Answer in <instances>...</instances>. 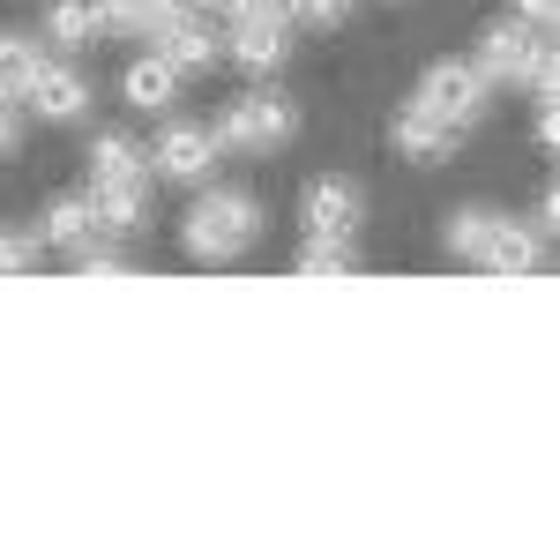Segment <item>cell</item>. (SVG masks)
Instances as JSON below:
<instances>
[{"instance_id":"obj_1","label":"cell","mask_w":560,"mask_h":560,"mask_svg":"<svg viewBox=\"0 0 560 560\" xmlns=\"http://www.w3.org/2000/svg\"><path fill=\"white\" fill-rule=\"evenodd\" d=\"M261 240V202L247 187H195V202L179 217V255L202 261V269H224V261H247Z\"/></svg>"},{"instance_id":"obj_2","label":"cell","mask_w":560,"mask_h":560,"mask_svg":"<svg viewBox=\"0 0 560 560\" xmlns=\"http://www.w3.org/2000/svg\"><path fill=\"white\" fill-rule=\"evenodd\" d=\"M210 128H217V150H224V158H277V150L300 135V113H292V97H277V90H240Z\"/></svg>"},{"instance_id":"obj_3","label":"cell","mask_w":560,"mask_h":560,"mask_svg":"<svg viewBox=\"0 0 560 560\" xmlns=\"http://www.w3.org/2000/svg\"><path fill=\"white\" fill-rule=\"evenodd\" d=\"M493 97H501V90L486 83V75H478L471 60H433L427 75H419V90H411V105H427V113H441L448 128H464V135H471L478 120L493 113Z\"/></svg>"},{"instance_id":"obj_4","label":"cell","mask_w":560,"mask_h":560,"mask_svg":"<svg viewBox=\"0 0 560 560\" xmlns=\"http://www.w3.org/2000/svg\"><path fill=\"white\" fill-rule=\"evenodd\" d=\"M217 165H224V150H217L210 120H165L150 142V179H165V187H210Z\"/></svg>"},{"instance_id":"obj_5","label":"cell","mask_w":560,"mask_h":560,"mask_svg":"<svg viewBox=\"0 0 560 560\" xmlns=\"http://www.w3.org/2000/svg\"><path fill=\"white\" fill-rule=\"evenodd\" d=\"M546 45H553V31H538V23H523V15H501V23H486V38H478L471 68H478L493 90H523Z\"/></svg>"},{"instance_id":"obj_6","label":"cell","mask_w":560,"mask_h":560,"mask_svg":"<svg viewBox=\"0 0 560 560\" xmlns=\"http://www.w3.org/2000/svg\"><path fill=\"white\" fill-rule=\"evenodd\" d=\"M90 105H97L90 75L75 68V60H60V52H52V60L38 68V83H31V97H23V113H38L45 128H83Z\"/></svg>"},{"instance_id":"obj_7","label":"cell","mask_w":560,"mask_h":560,"mask_svg":"<svg viewBox=\"0 0 560 560\" xmlns=\"http://www.w3.org/2000/svg\"><path fill=\"white\" fill-rule=\"evenodd\" d=\"M359 217H366V195H359V179H345V173L306 179L300 224L314 232V240H351V232H359Z\"/></svg>"},{"instance_id":"obj_8","label":"cell","mask_w":560,"mask_h":560,"mask_svg":"<svg viewBox=\"0 0 560 560\" xmlns=\"http://www.w3.org/2000/svg\"><path fill=\"white\" fill-rule=\"evenodd\" d=\"M224 60L240 68V75H284V60H292V23H261V15H232V31H224Z\"/></svg>"},{"instance_id":"obj_9","label":"cell","mask_w":560,"mask_h":560,"mask_svg":"<svg viewBox=\"0 0 560 560\" xmlns=\"http://www.w3.org/2000/svg\"><path fill=\"white\" fill-rule=\"evenodd\" d=\"M388 150L411 158V165H448V158L464 150V128H448L441 113H427V105H404V113L388 120Z\"/></svg>"},{"instance_id":"obj_10","label":"cell","mask_w":560,"mask_h":560,"mask_svg":"<svg viewBox=\"0 0 560 560\" xmlns=\"http://www.w3.org/2000/svg\"><path fill=\"white\" fill-rule=\"evenodd\" d=\"M187 15H195L187 0H97L105 38H135V45H158L173 23H187Z\"/></svg>"},{"instance_id":"obj_11","label":"cell","mask_w":560,"mask_h":560,"mask_svg":"<svg viewBox=\"0 0 560 560\" xmlns=\"http://www.w3.org/2000/svg\"><path fill=\"white\" fill-rule=\"evenodd\" d=\"M150 187H158V179H97V187H90L97 232H105V240H135V232L150 224Z\"/></svg>"},{"instance_id":"obj_12","label":"cell","mask_w":560,"mask_h":560,"mask_svg":"<svg viewBox=\"0 0 560 560\" xmlns=\"http://www.w3.org/2000/svg\"><path fill=\"white\" fill-rule=\"evenodd\" d=\"M45 52L60 60H83L90 45H105V23H97V0H45V23H38Z\"/></svg>"},{"instance_id":"obj_13","label":"cell","mask_w":560,"mask_h":560,"mask_svg":"<svg viewBox=\"0 0 560 560\" xmlns=\"http://www.w3.org/2000/svg\"><path fill=\"white\" fill-rule=\"evenodd\" d=\"M179 83H187V75H179L165 52H135L128 75H120V97H128L135 113H173V105H179Z\"/></svg>"},{"instance_id":"obj_14","label":"cell","mask_w":560,"mask_h":560,"mask_svg":"<svg viewBox=\"0 0 560 560\" xmlns=\"http://www.w3.org/2000/svg\"><path fill=\"white\" fill-rule=\"evenodd\" d=\"M150 52H165L179 75H210L217 60H224V31H217L210 15H187V23H173L165 38L150 45Z\"/></svg>"},{"instance_id":"obj_15","label":"cell","mask_w":560,"mask_h":560,"mask_svg":"<svg viewBox=\"0 0 560 560\" xmlns=\"http://www.w3.org/2000/svg\"><path fill=\"white\" fill-rule=\"evenodd\" d=\"M538 261H546V240H538L530 224H516V217H501L493 240L478 247V269H486V277H530Z\"/></svg>"},{"instance_id":"obj_16","label":"cell","mask_w":560,"mask_h":560,"mask_svg":"<svg viewBox=\"0 0 560 560\" xmlns=\"http://www.w3.org/2000/svg\"><path fill=\"white\" fill-rule=\"evenodd\" d=\"M83 165H90V187L97 179H150V142H135L120 128H97L83 142Z\"/></svg>"},{"instance_id":"obj_17","label":"cell","mask_w":560,"mask_h":560,"mask_svg":"<svg viewBox=\"0 0 560 560\" xmlns=\"http://www.w3.org/2000/svg\"><path fill=\"white\" fill-rule=\"evenodd\" d=\"M45 60H52V52H45L38 31H0V97H8V105H23Z\"/></svg>"},{"instance_id":"obj_18","label":"cell","mask_w":560,"mask_h":560,"mask_svg":"<svg viewBox=\"0 0 560 560\" xmlns=\"http://www.w3.org/2000/svg\"><path fill=\"white\" fill-rule=\"evenodd\" d=\"M493 224H501V210H486V202H464V210H448V224H441V247L456 261H478V247L493 240Z\"/></svg>"},{"instance_id":"obj_19","label":"cell","mask_w":560,"mask_h":560,"mask_svg":"<svg viewBox=\"0 0 560 560\" xmlns=\"http://www.w3.org/2000/svg\"><path fill=\"white\" fill-rule=\"evenodd\" d=\"M351 269H359L351 240H314V232H306V247H300V277H351Z\"/></svg>"},{"instance_id":"obj_20","label":"cell","mask_w":560,"mask_h":560,"mask_svg":"<svg viewBox=\"0 0 560 560\" xmlns=\"http://www.w3.org/2000/svg\"><path fill=\"white\" fill-rule=\"evenodd\" d=\"M45 240L38 232H23V224H0V277H23V269H38Z\"/></svg>"},{"instance_id":"obj_21","label":"cell","mask_w":560,"mask_h":560,"mask_svg":"<svg viewBox=\"0 0 560 560\" xmlns=\"http://www.w3.org/2000/svg\"><path fill=\"white\" fill-rule=\"evenodd\" d=\"M351 8H359V0H292V23H306V31H337V23H351Z\"/></svg>"},{"instance_id":"obj_22","label":"cell","mask_w":560,"mask_h":560,"mask_svg":"<svg viewBox=\"0 0 560 560\" xmlns=\"http://www.w3.org/2000/svg\"><path fill=\"white\" fill-rule=\"evenodd\" d=\"M23 135H31V113L0 97V165H8V158H23Z\"/></svg>"},{"instance_id":"obj_23","label":"cell","mask_w":560,"mask_h":560,"mask_svg":"<svg viewBox=\"0 0 560 560\" xmlns=\"http://www.w3.org/2000/svg\"><path fill=\"white\" fill-rule=\"evenodd\" d=\"M553 83H560V52L546 45V52H538V68H530V83H523V90H530V97H553Z\"/></svg>"},{"instance_id":"obj_24","label":"cell","mask_w":560,"mask_h":560,"mask_svg":"<svg viewBox=\"0 0 560 560\" xmlns=\"http://www.w3.org/2000/svg\"><path fill=\"white\" fill-rule=\"evenodd\" d=\"M509 15H523V23H538V31H553V15H560V0H516Z\"/></svg>"},{"instance_id":"obj_25","label":"cell","mask_w":560,"mask_h":560,"mask_svg":"<svg viewBox=\"0 0 560 560\" xmlns=\"http://www.w3.org/2000/svg\"><path fill=\"white\" fill-rule=\"evenodd\" d=\"M553 135H560V120H553V97H538V120H530V142H538V150H553Z\"/></svg>"},{"instance_id":"obj_26","label":"cell","mask_w":560,"mask_h":560,"mask_svg":"<svg viewBox=\"0 0 560 560\" xmlns=\"http://www.w3.org/2000/svg\"><path fill=\"white\" fill-rule=\"evenodd\" d=\"M553 224H560V202H553V187H546V195H538V210H530V232H538V240H553Z\"/></svg>"},{"instance_id":"obj_27","label":"cell","mask_w":560,"mask_h":560,"mask_svg":"<svg viewBox=\"0 0 560 560\" xmlns=\"http://www.w3.org/2000/svg\"><path fill=\"white\" fill-rule=\"evenodd\" d=\"M240 15H261V23H292V0H240Z\"/></svg>"},{"instance_id":"obj_28","label":"cell","mask_w":560,"mask_h":560,"mask_svg":"<svg viewBox=\"0 0 560 560\" xmlns=\"http://www.w3.org/2000/svg\"><path fill=\"white\" fill-rule=\"evenodd\" d=\"M187 8H195V15H210V23H217V15H240V0H187Z\"/></svg>"}]
</instances>
